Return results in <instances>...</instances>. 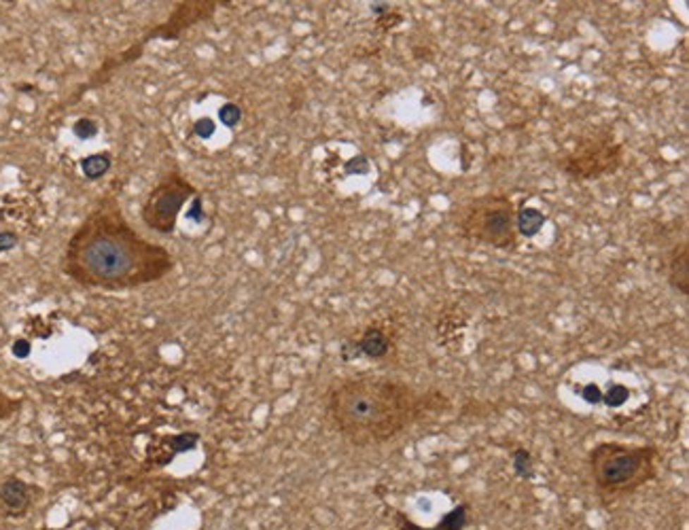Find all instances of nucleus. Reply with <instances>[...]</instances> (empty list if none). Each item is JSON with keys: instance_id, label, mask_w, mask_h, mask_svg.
Here are the masks:
<instances>
[{"instance_id": "8", "label": "nucleus", "mask_w": 689, "mask_h": 530, "mask_svg": "<svg viewBox=\"0 0 689 530\" xmlns=\"http://www.w3.org/2000/svg\"><path fill=\"white\" fill-rule=\"evenodd\" d=\"M391 348H393L391 335L382 327L372 325L363 331V335L357 342L341 346V359L353 361L357 357H365V359L378 361V359H384L391 352Z\"/></svg>"}, {"instance_id": "19", "label": "nucleus", "mask_w": 689, "mask_h": 530, "mask_svg": "<svg viewBox=\"0 0 689 530\" xmlns=\"http://www.w3.org/2000/svg\"><path fill=\"white\" fill-rule=\"evenodd\" d=\"M214 130H217V125H214V121H212L210 117H202V119H197V121L193 123V132H195V136H197V138H204V140H208V138L214 134Z\"/></svg>"}, {"instance_id": "17", "label": "nucleus", "mask_w": 689, "mask_h": 530, "mask_svg": "<svg viewBox=\"0 0 689 530\" xmlns=\"http://www.w3.org/2000/svg\"><path fill=\"white\" fill-rule=\"evenodd\" d=\"M73 134L79 138V140H92L98 136V121L90 119V117H81L75 121L73 125Z\"/></svg>"}, {"instance_id": "21", "label": "nucleus", "mask_w": 689, "mask_h": 530, "mask_svg": "<svg viewBox=\"0 0 689 530\" xmlns=\"http://www.w3.org/2000/svg\"><path fill=\"white\" fill-rule=\"evenodd\" d=\"M343 170H346V174H367L370 172V161L361 155V157L350 159L346 166H343Z\"/></svg>"}, {"instance_id": "3", "label": "nucleus", "mask_w": 689, "mask_h": 530, "mask_svg": "<svg viewBox=\"0 0 689 530\" xmlns=\"http://www.w3.org/2000/svg\"><path fill=\"white\" fill-rule=\"evenodd\" d=\"M659 452L655 445L602 441L587 456L594 488L604 498H621L655 479Z\"/></svg>"}, {"instance_id": "15", "label": "nucleus", "mask_w": 689, "mask_h": 530, "mask_svg": "<svg viewBox=\"0 0 689 530\" xmlns=\"http://www.w3.org/2000/svg\"><path fill=\"white\" fill-rule=\"evenodd\" d=\"M22 407H24V399L13 397V395H9V393H5L3 388H0V422L13 418Z\"/></svg>"}, {"instance_id": "11", "label": "nucleus", "mask_w": 689, "mask_h": 530, "mask_svg": "<svg viewBox=\"0 0 689 530\" xmlns=\"http://www.w3.org/2000/svg\"><path fill=\"white\" fill-rule=\"evenodd\" d=\"M668 283L678 295L689 297V244H687V240L674 244V248L668 252Z\"/></svg>"}, {"instance_id": "23", "label": "nucleus", "mask_w": 689, "mask_h": 530, "mask_svg": "<svg viewBox=\"0 0 689 530\" xmlns=\"http://www.w3.org/2000/svg\"><path fill=\"white\" fill-rule=\"evenodd\" d=\"M20 244V235L16 231H0V252H7L13 250Z\"/></svg>"}, {"instance_id": "24", "label": "nucleus", "mask_w": 689, "mask_h": 530, "mask_svg": "<svg viewBox=\"0 0 689 530\" xmlns=\"http://www.w3.org/2000/svg\"><path fill=\"white\" fill-rule=\"evenodd\" d=\"M11 352L16 359H28L30 352H32V344L28 340H16L13 346H11Z\"/></svg>"}, {"instance_id": "16", "label": "nucleus", "mask_w": 689, "mask_h": 530, "mask_svg": "<svg viewBox=\"0 0 689 530\" xmlns=\"http://www.w3.org/2000/svg\"><path fill=\"white\" fill-rule=\"evenodd\" d=\"M628 399H630V390L623 384H611V388L606 393H602V403L613 409L621 407Z\"/></svg>"}, {"instance_id": "2", "label": "nucleus", "mask_w": 689, "mask_h": 530, "mask_svg": "<svg viewBox=\"0 0 689 530\" xmlns=\"http://www.w3.org/2000/svg\"><path fill=\"white\" fill-rule=\"evenodd\" d=\"M444 395L418 393L406 382L359 374L337 380L324 395V409L335 431L357 448L382 445L435 412Z\"/></svg>"}, {"instance_id": "13", "label": "nucleus", "mask_w": 689, "mask_h": 530, "mask_svg": "<svg viewBox=\"0 0 689 530\" xmlns=\"http://www.w3.org/2000/svg\"><path fill=\"white\" fill-rule=\"evenodd\" d=\"M113 166V157L111 153L102 151V153H92L87 157L81 159V172L85 174V178L90 180H96V178H102Z\"/></svg>"}, {"instance_id": "12", "label": "nucleus", "mask_w": 689, "mask_h": 530, "mask_svg": "<svg viewBox=\"0 0 689 530\" xmlns=\"http://www.w3.org/2000/svg\"><path fill=\"white\" fill-rule=\"evenodd\" d=\"M545 225V214L537 208H522L516 212V227L518 235L524 238H535Z\"/></svg>"}, {"instance_id": "6", "label": "nucleus", "mask_w": 689, "mask_h": 530, "mask_svg": "<svg viewBox=\"0 0 689 530\" xmlns=\"http://www.w3.org/2000/svg\"><path fill=\"white\" fill-rule=\"evenodd\" d=\"M197 193L200 191L189 183V178L174 168L166 172L157 180V185L149 191L140 210V218L151 231L161 235H172L176 231L181 210Z\"/></svg>"}, {"instance_id": "14", "label": "nucleus", "mask_w": 689, "mask_h": 530, "mask_svg": "<svg viewBox=\"0 0 689 530\" xmlns=\"http://www.w3.org/2000/svg\"><path fill=\"white\" fill-rule=\"evenodd\" d=\"M513 460V473L522 479H530L532 477V456L526 448H516L511 454Z\"/></svg>"}, {"instance_id": "20", "label": "nucleus", "mask_w": 689, "mask_h": 530, "mask_svg": "<svg viewBox=\"0 0 689 530\" xmlns=\"http://www.w3.org/2000/svg\"><path fill=\"white\" fill-rule=\"evenodd\" d=\"M581 399H583L585 403H590V405H598V403H602V390H600V386L594 384V382L585 384V386L581 388Z\"/></svg>"}, {"instance_id": "18", "label": "nucleus", "mask_w": 689, "mask_h": 530, "mask_svg": "<svg viewBox=\"0 0 689 530\" xmlns=\"http://www.w3.org/2000/svg\"><path fill=\"white\" fill-rule=\"evenodd\" d=\"M219 119H221L223 125L236 128L240 123V119H242V109L238 104H233V102H227V104H223L219 109Z\"/></svg>"}, {"instance_id": "4", "label": "nucleus", "mask_w": 689, "mask_h": 530, "mask_svg": "<svg viewBox=\"0 0 689 530\" xmlns=\"http://www.w3.org/2000/svg\"><path fill=\"white\" fill-rule=\"evenodd\" d=\"M516 212V204L503 193L480 195L461 208L458 231L469 242L509 250L518 244Z\"/></svg>"}, {"instance_id": "10", "label": "nucleus", "mask_w": 689, "mask_h": 530, "mask_svg": "<svg viewBox=\"0 0 689 530\" xmlns=\"http://www.w3.org/2000/svg\"><path fill=\"white\" fill-rule=\"evenodd\" d=\"M395 524L397 530H465V526L469 524V505H456L454 509L444 513V517L435 526H420L406 513L395 511Z\"/></svg>"}, {"instance_id": "1", "label": "nucleus", "mask_w": 689, "mask_h": 530, "mask_svg": "<svg viewBox=\"0 0 689 530\" xmlns=\"http://www.w3.org/2000/svg\"><path fill=\"white\" fill-rule=\"evenodd\" d=\"M176 268L172 252L147 240L115 193H104L71 233L62 272L85 289L123 293L164 281Z\"/></svg>"}, {"instance_id": "5", "label": "nucleus", "mask_w": 689, "mask_h": 530, "mask_svg": "<svg viewBox=\"0 0 689 530\" xmlns=\"http://www.w3.org/2000/svg\"><path fill=\"white\" fill-rule=\"evenodd\" d=\"M626 159V149L615 140L611 130L592 132L573 147L566 155L558 159V168L571 180H598L602 176L615 174Z\"/></svg>"}, {"instance_id": "7", "label": "nucleus", "mask_w": 689, "mask_h": 530, "mask_svg": "<svg viewBox=\"0 0 689 530\" xmlns=\"http://www.w3.org/2000/svg\"><path fill=\"white\" fill-rule=\"evenodd\" d=\"M217 7H219V3H210V0H206V3H183V5H178L174 9L170 20L161 28L147 35L145 41H151V39H178L187 28L208 20L217 11Z\"/></svg>"}, {"instance_id": "22", "label": "nucleus", "mask_w": 689, "mask_h": 530, "mask_svg": "<svg viewBox=\"0 0 689 530\" xmlns=\"http://www.w3.org/2000/svg\"><path fill=\"white\" fill-rule=\"evenodd\" d=\"M187 218L193 221V223H204L206 214H204V204H202V193H197L193 197V204H191V210L187 212Z\"/></svg>"}, {"instance_id": "25", "label": "nucleus", "mask_w": 689, "mask_h": 530, "mask_svg": "<svg viewBox=\"0 0 689 530\" xmlns=\"http://www.w3.org/2000/svg\"><path fill=\"white\" fill-rule=\"evenodd\" d=\"M393 9H391V5L389 3H374L372 5V13L374 16H378V18H382V16H389Z\"/></svg>"}, {"instance_id": "9", "label": "nucleus", "mask_w": 689, "mask_h": 530, "mask_svg": "<svg viewBox=\"0 0 689 530\" xmlns=\"http://www.w3.org/2000/svg\"><path fill=\"white\" fill-rule=\"evenodd\" d=\"M0 503L11 515H24L32 505V486L18 475H7L0 479Z\"/></svg>"}]
</instances>
